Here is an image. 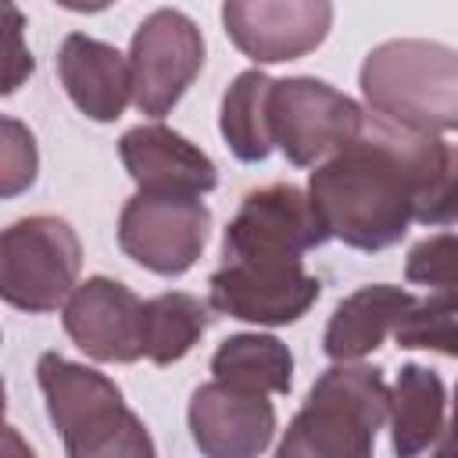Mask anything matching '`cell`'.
<instances>
[{
    "label": "cell",
    "mask_w": 458,
    "mask_h": 458,
    "mask_svg": "<svg viewBox=\"0 0 458 458\" xmlns=\"http://www.w3.org/2000/svg\"><path fill=\"white\" fill-rule=\"evenodd\" d=\"M304 193L326 236L376 254L401 243L411 222H454V147L365 114L361 132L315 165Z\"/></svg>",
    "instance_id": "1"
},
{
    "label": "cell",
    "mask_w": 458,
    "mask_h": 458,
    "mask_svg": "<svg viewBox=\"0 0 458 458\" xmlns=\"http://www.w3.org/2000/svg\"><path fill=\"white\" fill-rule=\"evenodd\" d=\"M369 111L390 125L447 136L458 125V54L437 39H386L358 72Z\"/></svg>",
    "instance_id": "2"
},
{
    "label": "cell",
    "mask_w": 458,
    "mask_h": 458,
    "mask_svg": "<svg viewBox=\"0 0 458 458\" xmlns=\"http://www.w3.org/2000/svg\"><path fill=\"white\" fill-rule=\"evenodd\" d=\"M390 386L383 369L361 361L329 365L308 390L276 447V458H372L386 422Z\"/></svg>",
    "instance_id": "3"
},
{
    "label": "cell",
    "mask_w": 458,
    "mask_h": 458,
    "mask_svg": "<svg viewBox=\"0 0 458 458\" xmlns=\"http://www.w3.org/2000/svg\"><path fill=\"white\" fill-rule=\"evenodd\" d=\"M82 243L57 215H29L0 229V301L47 315L57 311L79 286Z\"/></svg>",
    "instance_id": "4"
},
{
    "label": "cell",
    "mask_w": 458,
    "mask_h": 458,
    "mask_svg": "<svg viewBox=\"0 0 458 458\" xmlns=\"http://www.w3.org/2000/svg\"><path fill=\"white\" fill-rule=\"evenodd\" d=\"M365 125V107L311 75H286L272 82L268 93V129L272 147L286 154L297 168H315L336 150H344Z\"/></svg>",
    "instance_id": "5"
},
{
    "label": "cell",
    "mask_w": 458,
    "mask_h": 458,
    "mask_svg": "<svg viewBox=\"0 0 458 458\" xmlns=\"http://www.w3.org/2000/svg\"><path fill=\"white\" fill-rule=\"evenodd\" d=\"M125 61L136 111L157 122L172 114V107L200 75L204 36L186 11L157 7L136 25Z\"/></svg>",
    "instance_id": "6"
},
{
    "label": "cell",
    "mask_w": 458,
    "mask_h": 458,
    "mask_svg": "<svg viewBox=\"0 0 458 458\" xmlns=\"http://www.w3.org/2000/svg\"><path fill=\"white\" fill-rule=\"evenodd\" d=\"M304 258H229L208 279V308L254 326H290L318 301Z\"/></svg>",
    "instance_id": "7"
},
{
    "label": "cell",
    "mask_w": 458,
    "mask_h": 458,
    "mask_svg": "<svg viewBox=\"0 0 458 458\" xmlns=\"http://www.w3.org/2000/svg\"><path fill=\"white\" fill-rule=\"evenodd\" d=\"M211 236V211L200 197L132 193L118 215V247L140 268L175 279L197 265Z\"/></svg>",
    "instance_id": "8"
},
{
    "label": "cell",
    "mask_w": 458,
    "mask_h": 458,
    "mask_svg": "<svg viewBox=\"0 0 458 458\" xmlns=\"http://www.w3.org/2000/svg\"><path fill=\"white\" fill-rule=\"evenodd\" d=\"M329 236L318 225L308 193L293 182H272L243 193L222 233V261L229 258H304Z\"/></svg>",
    "instance_id": "9"
},
{
    "label": "cell",
    "mask_w": 458,
    "mask_h": 458,
    "mask_svg": "<svg viewBox=\"0 0 458 458\" xmlns=\"http://www.w3.org/2000/svg\"><path fill=\"white\" fill-rule=\"evenodd\" d=\"M222 25L240 54L254 64L297 61L322 47L333 29L326 0H225Z\"/></svg>",
    "instance_id": "10"
},
{
    "label": "cell",
    "mask_w": 458,
    "mask_h": 458,
    "mask_svg": "<svg viewBox=\"0 0 458 458\" xmlns=\"http://www.w3.org/2000/svg\"><path fill=\"white\" fill-rule=\"evenodd\" d=\"M72 344L100 365H132L143 358V301L111 276L82 279L61 304Z\"/></svg>",
    "instance_id": "11"
},
{
    "label": "cell",
    "mask_w": 458,
    "mask_h": 458,
    "mask_svg": "<svg viewBox=\"0 0 458 458\" xmlns=\"http://www.w3.org/2000/svg\"><path fill=\"white\" fill-rule=\"evenodd\" d=\"M186 422L204 458H261L276 437V404L265 394L208 379L193 390Z\"/></svg>",
    "instance_id": "12"
},
{
    "label": "cell",
    "mask_w": 458,
    "mask_h": 458,
    "mask_svg": "<svg viewBox=\"0 0 458 458\" xmlns=\"http://www.w3.org/2000/svg\"><path fill=\"white\" fill-rule=\"evenodd\" d=\"M118 157L136 182V193L150 197H204L218 186L215 161L182 132L143 122L122 132Z\"/></svg>",
    "instance_id": "13"
},
{
    "label": "cell",
    "mask_w": 458,
    "mask_h": 458,
    "mask_svg": "<svg viewBox=\"0 0 458 458\" xmlns=\"http://www.w3.org/2000/svg\"><path fill=\"white\" fill-rule=\"evenodd\" d=\"M57 75L68 100L89 122H114L132 104L125 54L97 36L68 32L57 50Z\"/></svg>",
    "instance_id": "14"
},
{
    "label": "cell",
    "mask_w": 458,
    "mask_h": 458,
    "mask_svg": "<svg viewBox=\"0 0 458 458\" xmlns=\"http://www.w3.org/2000/svg\"><path fill=\"white\" fill-rule=\"evenodd\" d=\"M419 297L411 290L390 286V283H372V286H358L354 293H347L322 333V351L333 365L340 361H361L365 354H372L376 347H383L386 336H394V329L401 326V318L411 311Z\"/></svg>",
    "instance_id": "15"
},
{
    "label": "cell",
    "mask_w": 458,
    "mask_h": 458,
    "mask_svg": "<svg viewBox=\"0 0 458 458\" xmlns=\"http://www.w3.org/2000/svg\"><path fill=\"white\" fill-rule=\"evenodd\" d=\"M390 447L394 458H422L447 437V386L426 365H401L390 397Z\"/></svg>",
    "instance_id": "16"
},
{
    "label": "cell",
    "mask_w": 458,
    "mask_h": 458,
    "mask_svg": "<svg viewBox=\"0 0 458 458\" xmlns=\"http://www.w3.org/2000/svg\"><path fill=\"white\" fill-rule=\"evenodd\" d=\"M211 372L218 383L254 390V394H290L293 354L283 340L268 333H233L211 354Z\"/></svg>",
    "instance_id": "17"
},
{
    "label": "cell",
    "mask_w": 458,
    "mask_h": 458,
    "mask_svg": "<svg viewBox=\"0 0 458 458\" xmlns=\"http://www.w3.org/2000/svg\"><path fill=\"white\" fill-rule=\"evenodd\" d=\"M272 75L261 68L240 72L229 89L222 93V111H218V132L225 147L233 150L236 161L258 165L265 161L272 147V129H268V93H272Z\"/></svg>",
    "instance_id": "18"
},
{
    "label": "cell",
    "mask_w": 458,
    "mask_h": 458,
    "mask_svg": "<svg viewBox=\"0 0 458 458\" xmlns=\"http://www.w3.org/2000/svg\"><path fill=\"white\" fill-rule=\"evenodd\" d=\"M211 318V308L186 290H168L143 301V358H150L154 365L182 361L200 344Z\"/></svg>",
    "instance_id": "19"
},
{
    "label": "cell",
    "mask_w": 458,
    "mask_h": 458,
    "mask_svg": "<svg viewBox=\"0 0 458 458\" xmlns=\"http://www.w3.org/2000/svg\"><path fill=\"white\" fill-rule=\"evenodd\" d=\"M64 458H157L143 419L125 404H104L61 429Z\"/></svg>",
    "instance_id": "20"
},
{
    "label": "cell",
    "mask_w": 458,
    "mask_h": 458,
    "mask_svg": "<svg viewBox=\"0 0 458 458\" xmlns=\"http://www.w3.org/2000/svg\"><path fill=\"white\" fill-rule=\"evenodd\" d=\"M397 347H426L440 354H454V290H437L419 297L411 311L394 329Z\"/></svg>",
    "instance_id": "21"
},
{
    "label": "cell",
    "mask_w": 458,
    "mask_h": 458,
    "mask_svg": "<svg viewBox=\"0 0 458 458\" xmlns=\"http://www.w3.org/2000/svg\"><path fill=\"white\" fill-rule=\"evenodd\" d=\"M39 175V147L25 122L0 114V200L21 197Z\"/></svg>",
    "instance_id": "22"
},
{
    "label": "cell",
    "mask_w": 458,
    "mask_h": 458,
    "mask_svg": "<svg viewBox=\"0 0 458 458\" xmlns=\"http://www.w3.org/2000/svg\"><path fill=\"white\" fill-rule=\"evenodd\" d=\"M36 72V57L25 43V14L14 4H0V97L18 93Z\"/></svg>",
    "instance_id": "23"
},
{
    "label": "cell",
    "mask_w": 458,
    "mask_h": 458,
    "mask_svg": "<svg viewBox=\"0 0 458 458\" xmlns=\"http://www.w3.org/2000/svg\"><path fill=\"white\" fill-rule=\"evenodd\" d=\"M404 276H408V283L433 286V293L437 290H454V233L444 229L437 236L419 240L408 250Z\"/></svg>",
    "instance_id": "24"
},
{
    "label": "cell",
    "mask_w": 458,
    "mask_h": 458,
    "mask_svg": "<svg viewBox=\"0 0 458 458\" xmlns=\"http://www.w3.org/2000/svg\"><path fill=\"white\" fill-rule=\"evenodd\" d=\"M0 458H36V451L29 447V440L14 426L0 422Z\"/></svg>",
    "instance_id": "25"
},
{
    "label": "cell",
    "mask_w": 458,
    "mask_h": 458,
    "mask_svg": "<svg viewBox=\"0 0 458 458\" xmlns=\"http://www.w3.org/2000/svg\"><path fill=\"white\" fill-rule=\"evenodd\" d=\"M4 411H7V390H4V376H0V422H4Z\"/></svg>",
    "instance_id": "26"
},
{
    "label": "cell",
    "mask_w": 458,
    "mask_h": 458,
    "mask_svg": "<svg viewBox=\"0 0 458 458\" xmlns=\"http://www.w3.org/2000/svg\"><path fill=\"white\" fill-rule=\"evenodd\" d=\"M437 458H451V440H447V437L440 440V451H437Z\"/></svg>",
    "instance_id": "27"
}]
</instances>
